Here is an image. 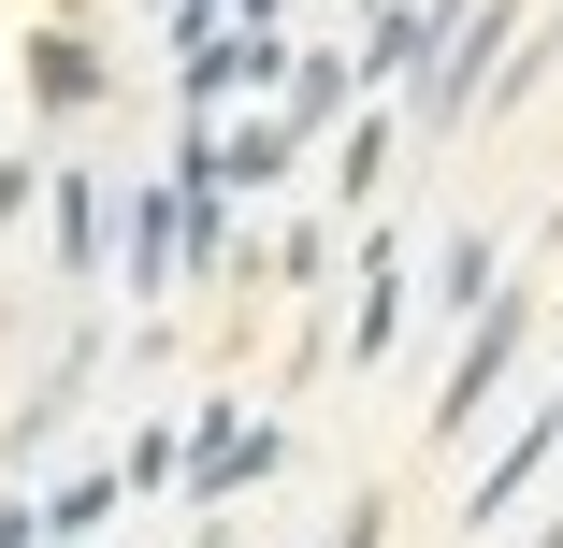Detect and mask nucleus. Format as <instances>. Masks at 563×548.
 <instances>
[{
    "label": "nucleus",
    "mask_w": 563,
    "mask_h": 548,
    "mask_svg": "<svg viewBox=\"0 0 563 548\" xmlns=\"http://www.w3.org/2000/svg\"><path fill=\"white\" fill-rule=\"evenodd\" d=\"M232 15H275V0H232Z\"/></svg>",
    "instance_id": "4"
},
{
    "label": "nucleus",
    "mask_w": 563,
    "mask_h": 548,
    "mask_svg": "<svg viewBox=\"0 0 563 548\" xmlns=\"http://www.w3.org/2000/svg\"><path fill=\"white\" fill-rule=\"evenodd\" d=\"M506 347H520V303H492V317H477V347H463V376H448V404H433L448 433H463V418L492 404V376H506Z\"/></svg>",
    "instance_id": "1"
},
{
    "label": "nucleus",
    "mask_w": 563,
    "mask_h": 548,
    "mask_svg": "<svg viewBox=\"0 0 563 548\" xmlns=\"http://www.w3.org/2000/svg\"><path fill=\"white\" fill-rule=\"evenodd\" d=\"M534 462H549V433H520V448H506V462H492V477H477V519H506V505H520V477H534Z\"/></svg>",
    "instance_id": "3"
},
{
    "label": "nucleus",
    "mask_w": 563,
    "mask_h": 548,
    "mask_svg": "<svg viewBox=\"0 0 563 548\" xmlns=\"http://www.w3.org/2000/svg\"><path fill=\"white\" fill-rule=\"evenodd\" d=\"M159 260H174V202H159V188H145V202H131V275H145V289H159Z\"/></svg>",
    "instance_id": "2"
}]
</instances>
